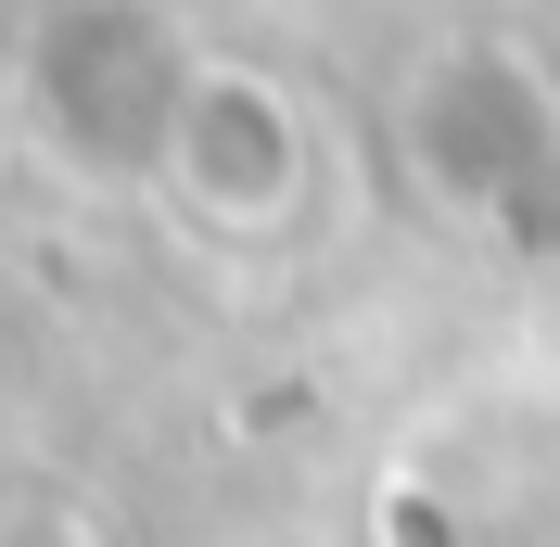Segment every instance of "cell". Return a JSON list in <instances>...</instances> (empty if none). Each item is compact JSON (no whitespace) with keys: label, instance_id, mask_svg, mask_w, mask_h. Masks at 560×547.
I'll list each match as a JSON object with an SVG mask.
<instances>
[{"label":"cell","instance_id":"cell-5","mask_svg":"<svg viewBox=\"0 0 560 547\" xmlns=\"http://www.w3.org/2000/svg\"><path fill=\"white\" fill-rule=\"evenodd\" d=\"M0 547H103V535H90V510H65V497H13V510H0Z\"/></svg>","mask_w":560,"mask_h":547},{"label":"cell","instance_id":"cell-2","mask_svg":"<svg viewBox=\"0 0 560 547\" xmlns=\"http://www.w3.org/2000/svg\"><path fill=\"white\" fill-rule=\"evenodd\" d=\"M408 166L446 217H510L560 178V90L523 51H446L408 90Z\"/></svg>","mask_w":560,"mask_h":547},{"label":"cell","instance_id":"cell-1","mask_svg":"<svg viewBox=\"0 0 560 547\" xmlns=\"http://www.w3.org/2000/svg\"><path fill=\"white\" fill-rule=\"evenodd\" d=\"M178 103H191V51L153 0H51L26 38V140L90 191L166 178Z\"/></svg>","mask_w":560,"mask_h":547},{"label":"cell","instance_id":"cell-3","mask_svg":"<svg viewBox=\"0 0 560 547\" xmlns=\"http://www.w3.org/2000/svg\"><path fill=\"white\" fill-rule=\"evenodd\" d=\"M166 191L217 242H268L306 205V115L280 103V77L191 65V103H178V140H166Z\"/></svg>","mask_w":560,"mask_h":547},{"label":"cell","instance_id":"cell-6","mask_svg":"<svg viewBox=\"0 0 560 547\" xmlns=\"http://www.w3.org/2000/svg\"><path fill=\"white\" fill-rule=\"evenodd\" d=\"M13 140H26V103H0V166H13Z\"/></svg>","mask_w":560,"mask_h":547},{"label":"cell","instance_id":"cell-4","mask_svg":"<svg viewBox=\"0 0 560 547\" xmlns=\"http://www.w3.org/2000/svg\"><path fill=\"white\" fill-rule=\"evenodd\" d=\"M370 522H383V547H471V535H458V510L433 497V484H408V472L383 484V510H370Z\"/></svg>","mask_w":560,"mask_h":547}]
</instances>
